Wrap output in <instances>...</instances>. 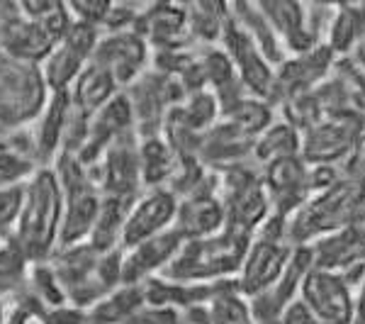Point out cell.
<instances>
[{"instance_id":"26","label":"cell","mask_w":365,"mask_h":324,"mask_svg":"<svg viewBox=\"0 0 365 324\" xmlns=\"http://www.w3.org/2000/svg\"><path fill=\"white\" fill-rule=\"evenodd\" d=\"M71 113L68 93H51L46 100L42 115L32 122V139H34V151H37L39 166H51L56 161V156L61 154V141H63V129H66V120Z\"/></svg>"},{"instance_id":"16","label":"cell","mask_w":365,"mask_h":324,"mask_svg":"<svg viewBox=\"0 0 365 324\" xmlns=\"http://www.w3.org/2000/svg\"><path fill=\"white\" fill-rule=\"evenodd\" d=\"M299 300L317 324H351L356 293L341 273L312 266L299 285Z\"/></svg>"},{"instance_id":"10","label":"cell","mask_w":365,"mask_h":324,"mask_svg":"<svg viewBox=\"0 0 365 324\" xmlns=\"http://www.w3.org/2000/svg\"><path fill=\"white\" fill-rule=\"evenodd\" d=\"M91 64L103 69L120 91H125L149 71L151 49L137 29L129 32H100Z\"/></svg>"},{"instance_id":"15","label":"cell","mask_w":365,"mask_h":324,"mask_svg":"<svg viewBox=\"0 0 365 324\" xmlns=\"http://www.w3.org/2000/svg\"><path fill=\"white\" fill-rule=\"evenodd\" d=\"M336 61H339L336 54L324 42L317 44L307 54L287 56L275 69V91L270 105L273 108H282L285 103H292V100L307 96L322 81H327L331 76Z\"/></svg>"},{"instance_id":"24","label":"cell","mask_w":365,"mask_h":324,"mask_svg":"<svg viewBox=\"0 0 365 324\" xmlns=\"http://www.w3.org/2000/svg\"><path fill=\"white\" fill-rule=\"evenodd\" d=\"M253 141L256 139L246 137L244 132H239L229 122L217 120V125H212L202 134L197 161L220 173V171L239 166V163L253 161Z\"/></svg>"},{"instance_id":"30","label":"cell","mask_w":365,"mask_h":324,"mask_svg":"<svg viewBox=\"0 0 365 324\" xmlns=\"http://www.w3.org/2000/svg\"><path fill=\"white\" fill-rule=\"evenodd\" d=\"M229 13H232V17L237 20V25L249 34L251 42L261 49V54L266 56L275 69L285 61L287 54L282 51L278 37H275L273 27H270V22L266 20V15L261 13L258 3H229Z\"/></svg>"},{"instance_id":"28","label":"cell","mask_w":365,"mask_h":324,"mask_svg":"<svg viewBox=\"0 0 365 324\" xmlns=\"http://www.w3.org/2000/svg\"><path fill=\"white\" fill-rule=\"evenodd\" d=\"M66 93L71 108L76 113H81L83 117H93L105 103H110L120 93V88L115 86V81L103 69H98L96 64H88V69L68 86Z\"/></svg>"},{"instance_id":"18","label":"cell","mask_w":365,"mask_h":324,"mask_svg":"<svg viewBox=\"0 0 365 324\" xmlns=\"http://www.w3.org/2000/svg\"><path fill=\"white\" fill-rule=\"evenodd\" d=\"M175 210H178V198L168 188H146L129 205L120 246L122 249H132L139 241L168 232L173 227Z\"/></svg>"},{"instance_id":"8","label":"cell","mask_w":365,"mask_h":324,"mask_svg":"<svg viewBox=\"0 0 365 324\" xmlns=\"http://www.w3.org/2000/svg\"><path fill=\"white\" fill-rule=\"evenodd\" d=\"M365 134V115H331L299 132V156L307 166L339 163L351 154L356 141Z\"/></svg>"},{"instance_id":"31","label":"cell","mask_w":365,"mask_h":324,"mask_svg":"<svg viewBox=\"0 0 365 324\" xmlns=\"http://www.w3.org/2000/svg\"><path fill=\"white\" fill-rule=\"evenodd\" d=\"M178 166V154L170 149L163 134L139 139V171L141 186L146 188H166Z\"/></svg>"},{"instance_id":"38","label":"cell","mask_w":365,"mask_h":324,"mask_svg":"<svg viewBox=\"0 0 365 324\" xmlns=\"http://www.w3.org/2000/svg\"><path fill=\"white\" fill-rule=\"evenodd\" d=\"M39 166L32 158L17 154V151L8 149V146L0 144V188L25 183L29 176L34 173Z\"/></svg>"},{"instance_id":"7","label":"cell","mask_w":365,"mask_h":324,"mask_svg":"<svg viewBox=\"0 0 365 324\" xmlns=\"http://www.w3.org/2000/svg\"><path fill=\"white\" fill-rule=\"evenodd\" d=\"M295 246L287 241L285 217L270 215L249 241V249L234 275L237 290L246 300L266 293L285 270Z\"/></svg>"},{"instance_id":"2","label":"cell","mask_w":365,"mask_h":324,"mask_svg":"<svg viewBox=\"0 0 365 324\" xmlns=\"http://www.w3.org/2000/svg\"><path fill=\"white\" fill-rule=\"evenodd\" d=\"M365 203V183L341 178L324 191L312 193L307 203L285 217L287 241L292 246H307L314 239L349 227Z\"/></svg>"},{"instance_id":"34","label":"cell","mask_w":365,"mask_h":324,"mask_svg":"<svg viewBox=\"0 0 365 324\" xmlns=\"http://www.w3.org/2000/svg\"><path fill=\"white\" fill-rule=\"evenodd\" d=\"M187 34L197 46H215L222 42L227 20L229 3H185Z\"/></svg>"},{"instance_id":"41","label":"cell","mask_w":365,"mask_h":324,"mask_svg":"<svg viewBox=\"0 0 365 324\" xmlns=\"http://www.w3.org/2000/svg\"><path fill=\"white\" fill-rule=\"evenodd\" d=\"M37 320L39 324H88V312L73 305H56V308L39 310Z\"/></svg>"},{"instance_id":"13","label":"cell","mask_w":365,"mask_h":324,"mask_svg":"<svg viewBox=\"0 0 365 324\" xmlns=\"http://www.w3.org/2000/svg\"><path fill=\"white\" fill-rule=\"evenodd\" d=\"M220 46L227 51V56L232 59V66L237 71V79H239V83L244 86V91L249 93V96H256L270 103V100H273V91H275V66L261 54V49L251 42L249 34L237 25L232 13H229Z\"/></svg>"},{"instance_id":"27","label":"cell","mask_w":365,"mask_h":324,"mask_svg":"<svg viewBox=\"0 0 365 324\" xmlns=\"http://www.w3.org/2000/svg\"><path fill=\"white\" fill-rule=\"evenodd\" d=\"M322 42L336 54V59L349 56L358 44L365 42V3L329 5L327 34Z\"/></svg>"},{"instance_id":"6","label":"cell","mask_w":365,"mask_h":324,"mask_svg":"<svg viewBox=\"0 0 365 324\" xmlns=\"http://www.w3.org/2000/svg\"><path fill=\"white\" fill-rule=\"evenodd\" d=\"M217 196L225 208V229L253 237L270 217V203L263 191L261 166L246 161L217 173Z\"/></svg>"},{"instance_id":"33","label":"cell","mask_w":365,"mask_h":324,"mask_svg":"<svg viewBox=\"0 0 365 324\" xmlns=\"http://www.w3.org/2000/svg\"><path fill=\"white\" fill-rule=\"evenodd\" d=\"M129 205L132 203H127V200L103 196L98 217H96V222H93L86 244H91L93 249L100 251V254L113 251V249H122L120 239H122V227H125V217H127Z\"/></svg>"},{"instance_id":"21","label":"cell","mask_w":365,"mask_h":324,"mask_svg":"<svg viewBox=\"0 0 365 324\" xmlns=\"http://www.w3.org/2000/svg\"><path fill=\"white\" fill-rule=\"evenodd\" d=\"M180 244V234L170 227L168 232L139 241L132 249H122V285H141L144 280L161 275L178 254Z\"/></svg>"},{"instance_id":"12","label":"cell","mask_w":365,"mask_h":324,"mask_svg":"<svg viewBox=\"0 0 365 324\" xmlns=\"http://www.w3.org/2000/svg\"><path fill=\"white\" fill-rule=\"evenodd\" d=\"M98 39L100 29L73 20V25L66 29V34L54 44L42 64L44 81L51 93L68 91V86L83 74L93 59Z\"/></svg>"},{"instance_id":"22","label":"cell","mask_w":365,"mask_h":324,"mask_svg":"<svg viewBox=\"0 0 365 324\" xmlns=\"http://www.w3.org/2000/svg\"><path fill=\"white\" fill-rule=\"evenodd\" d=\"M54 44H56L54 34L42 22L29 17L20 8V3H17L15 13L0 27V49L22 59V61L37 64V66H42L44 59L49 56V51L54 49Z\"/></svg>"},{"instance_id":"1","label":"cell","mask_w":365,"mask_h":324,"mask_svg":"<svg viewBox=\"0 0 365 324\" xmlns=\"http://www.w3.org/2000/svg\"><path fill=\"white\" fill-rule=\"evenodd\" d=\"M63 222L61 186L51 166H39L25 181L22 208L10 244L29 263H44L58 249Z\"/></svg>"},{"instance_id":"39","label":"cell","mask_w":365,"mask_h":324,"mask_svg":"<svg viewBox=\"0 0 365 324\" xmlns=\"http://www.w3.org/2000/svg\"><path fill=\"white\" fill-rule=\"evenodd\" d=\"M22 188H25V183L0 188V246L10 244V237L15 232L22 208Z\"/></svg>"},{"instance_id":"42","label":"cell","mask_w":365,"mask_h":324,"mask_svg":"<svg viewBox=\"0 0 365 324\" xmlns=\"http://www.w3.org/2000/svg\"><path fill=\"white\" fill-rule=\"evenodd\" d=\"M39 310H42L39 303L25 290L20 298V303L5 315V324H29V320H32L34 315H39Z\"/></svg>"},{"instance_id":"36","label":"cell","mask_w":365,"mask_h":324,"mask_svg":"<svg viewBox=\"0 0 365 324\" xmlns=\"http://www.w3.org/2000/svg\"><path fill=\"white\" fill-rule=\"evenodd\" d=\"M292 154H299V132L282 117L275 120L266 132L258 134L256 141H253V161L258 166H266L275 158Z\"/></svg>"},{"instance_id":"37","label":"cell","mask_w":365,"mask_h":324,"mask_svg":"<svg viewBox=\"0 0 365 324\" xmlns=\"http://www.w3.org/2000/svg\"><path fill=\"white\" fill-rule=\"evenodd\" d=\"M25 285L27 293L39 303V308H56V305H66L63 290L58 285L54 270L49 263H29L27 275H25Z\"/></svg>"},{"instance_id":"5","label":"cell","mask_w":365,"mask_h":324,"mask_svg":"<svg viewBox=\"0 0 365 324\" xmlns=\"http://www.w3.org/2000/svg\"><path fill=\"white\" fill-rule=\"evenodd\" d=\"M49 96L42 66L0 49V129L29 127L42 115Z\"/></svg>"},{"instance_id":"14","label":"cell","mask_w":365,"mask_h":324,"mask_svg":"<svg viewBox=\"0 0 365 324\" xmlns=\"http://www.w3.org/2000/svg\"><path fill=\"white\" fill-rule=\"evenodd\" d=\"M258 8L266 15L287 56L307 54L317 44H322V22L314 20L317 5L295 3V0H261Z\"/></svg>"},{"instance_id":"35","label":"cell","mask_w":365,"mask_h":324,"mask_svg":"<svg viewBox=\"0 0 365 324\" xmlns=\"http://www.w3.org/2000/svg\"><path fill=\"white\" fill-rule=\"evenodd\" d=\"M220 120L229 122L232 127H237L239 132H244L246 137L256 139L258 134H263L266 129L275 122V108L266 100L256 96H241L237 103H232L220 113Z\"/></svg>"},{"instance_id":"19","label":"cell","mask_w":365,"mask_h":324,"mask_svg":"<svg viewBox=\"0 0 365 324\" xmlns=\"http://www.w3.org/2000/svg\"><path fill=\"white\" fill-rule=\"evenodd\" d=\"M307 246L312 249L314 268L346 273L356 266H365V203L349 227L314 239Z\"/></svg>"},{"instance_id":"25","label":"cell","mask_w":365,"mask_h":324,"mask_svg":"<svg viewBox=\"0 0 365 324\" xmlns=\"http://www.w3.org/2000/svg\"><path fill=\"white\" fill-rule=\"evenodd\" d=\"M173 229L182 241L210 237L225 229V208L217 191H200L178 200Z\"/></svg>"},{"instance_id":"23","label":"cell","mask_w":365,"mask_h":324,"mask_svg":"<svg viewBox=\"0 0 365 324\" xmlns=\"http://www.w3.org/2000/svg\"><path fill=\"white\" fill-rule=\"evenodd\" d=\"M137 32L146 39L151 51L195 44L190 39V34H187L185 5H175V3L144 5L137 22Z\"/></svg>"},{"instance_id":"9","label":"cell","mask_w":365,"mask_h":324,"mask_svg":"<svg viewBox=\"0 0 365 324\" xmlns=\"http://www.w3.org/2000/svg\"><path fill=\"white\" fill-rule=\"evenodd\" d=\"M125 96L132 105L134 132H137L139 139H146L161 134L168 110L185 98V91L178 86L175 79L149 69L132 86L125 88Z\"/></svg>"},{"instance_id":"17","label":"cell","mask_w":365,"mask_h":324,"mask_svg":"<svg viewBox=\"0 0 365 324\" xmlns=\"http://www.w3.org/2000/svg\"><path fill=\"white\" fill-rule=\"evenodd\" d=\"M261 181L270 203V215L290 217L312 196L309 166L299 154L275 158L261 166Z\"/></svg>"},{"instance_id":"40","label":"cell","mask_w":365,"mask_h":324,"mask_svg":"<svg viewBox=\"0 0 365 324\" xmlns=\"http://www.w3.org/2000/svg\"><path fill=\"white\" fill-rule=\"evenodd\" d=\"M66 5L76 22H83V25H91L96 29H103L105 15L110 10V3H105V0H78V3H66Z\"/></svg>"},{"instance_id":"44","label":"cell","mask_w":365,"mask_h":324,"mask_svg":"<svg viewBox=\"0 0 365 324\" xmlns=\"http://www.w3.org/2000/svg\"><path fill=\"white\" fill-rule=\"evenodd\" d=\"M351 324H365V280L356 290V303H353V317Z\"/></svg>"},{"instance_id":"32","label":"cell","mask_w":365,"mask_h":324,"mask_svg":"<svg viewBox=\"0 0 365 324\" xmlns=\"http://www.w3.org/2000/svg\"><path fill=\"white\" fill-rule=\"evenodd\" d=\"M141 308H144L141 285H120L88 310V324H134V317Z\"/></svg>"},{"instance_id":"43","label":"cell","mask_w":365,"mask_h":324,"mask_svg":"<svg viewBox=\"0 0 365 324\" xmlns=\"http://www.w3.org/2000/svg\"><path fill=\"white\" fill-rule=\"evenodd\" d=\"M280 324H317V322H314V317H312V312L304 308L302 300L297 298V300H292L285 310H282Z\"/></svg>"},{"instance_id":"4","label":"cell","mask_w":365,"mask_h":324,"mask_svg":"<svg viewBox=\"0 0 365 324\" xmlns=\"http://www.w3.org/2000/svg\"><path fill=\"white\" fill-rule=\"evenodd\" d=\"M63 196V222L58 246L83 244L98 217L103 191H100L93 171L83 166L76 156L58 154L51 163Z\"/></svg>"},{"instance_id":"29","label":"cell","mask_w":365,"mask_h":324,"mask_svg":"<svg viewBox=\"0 0 365 324\" xmlns=\"http://www.w3.org/2000/svg\"><path fill=\"white\" fill-rule=\"evenodd\" d=\"M220 120V103L210 91H195L187 93L178 105L168 110L163 125L178 127L192 134H205L212 125Z\"/></svg>"},{"instance_id":"11","label":"cell","mask_w":365,"mask_h":324,"mask_svg":"<svg viewBox=\"0 0 365 324\" xmlns=\"http://www.w3.org/2000/svg\"><path fill=\"white\" fill-rule=\"evenodd\" d=\"M96 176L103 196L120 198L127 203H134L139 193L144 191L141 186V171H139V137L137 132H127L117 137L98 163L91 168Z\"/></svg>"},{"instance_id":"3","label":"cell","mask_w":365,"mask_h":324,"mask_svg":"<svg viewBox=\"0 0 365 324\" xmlns=\"http://www.w3.org/2000/svg\"><path fill=\"white\" fill-rule=\"evenodd\" d=\"M251 237L222 229L210 237L182 241L161 278L175 283H217L234 278L249 249Z\"/></svg>"},{"instance_id":"20","label":"cell","mask_w":365,"mask_h":324,"mask_svg":"<svg viewBox=\"0 0 365 324\" xmlns=\"http://www.w3.org/2000/svg\"><path fill=\"white\" fill-rule=\"evenodd\" d=\"M127 132H134V115H132V105L125 96V91H120L117 96L105 103L96 115L88 122V134H86V144L78 151V161L83 166L93 168L98 163V158L103 156V151L110 144L122 137Z\"/></svg>"}]
</instances>
